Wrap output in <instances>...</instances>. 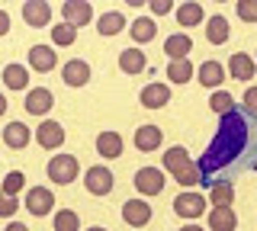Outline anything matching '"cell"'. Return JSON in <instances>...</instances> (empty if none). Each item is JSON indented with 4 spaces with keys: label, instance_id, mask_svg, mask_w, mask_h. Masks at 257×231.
<instances>
[{
    "label": "cell",
    "instance_id": "6da1fadb",
    "mask_svg": "<svg viewBox=\"0 0 257 231\" xmlns=\"http://www.w3.org/2000/svg\"><path fill=\"white\" fill-rule=\"evenodd\" d=\"M199 167V186H215V183H235V177L247 170H257V119L247 116L241 106L219 116L215 138L209 141Z\"/></svg>",
    "mask_w": 257,
    "mask_h": 231
},
{
    "label": "cell",
    "instance_id": "7a4b0ae2",
    "mask_svg": "<svg viewBox=\"0 0 257 231\" xmlns=\"http://www.w3.org/2000/svg\"><path fill=\"white\" fill-rule=\"evenodd\" d=\"M161 167H164L171 177L180 183V186H199V167H196V161L190 157V151L187 148H167L164 151V161H161Z\"/></svg>",
    "mask_w": 257,
    "mask_h": 231
},
{
    "label": "cell",
    "instance_id": "3957f363",
    "mask_svg": "<svg viewBox=\"0 0 257 231\" xmlns=\"http://www.w3.org/2000/svg\"><path fill=\"white\" fill-rule=\"evenodd\" d=\"M77 157L74 154H55L52 161H48L45 167V173H48V180L52 183H58V186H68V183H74L77 180Z\"/></svg>",
    "mask_w": 257,
    "mask_h": 231
},
{
    "label": "cell",
    "instance_id": "277c9868",
    "mask_svg": "<svg viewBox=\"0 0 257 231\" xmlns=\"http://www.w3.org/2000/svg\"><path fill=\"white\" fill-rule=\"evenodd\" d=\"M135 189L142 196H158L164 189V170L161 167H139L135 170Z\"/></svg>",
    "mask_w": 257,
    "mask_h": 231
},
{
    "label": "cell",
    "instance_id": "5b68a950",
    "mask_svg": "<svg viewBox=\"0 0 257 231\" xmlns=\"http://www.w3.org/2000/svg\"><path fill=\"white\" fill-rule=\"evenodd\" d=\"M112 170L109 167H90V170L84 173V186H87V193H93V196H109L112 193Z\"/></svg>",
    "mask_w": 257,
    "mask_h": 231
},
{
    "label": "cell",
    "instance_id": "8992f818",
    "mask_svg": "<svg viewBox=\"0 0 257 231\" xmlns=\"http://www.w3.org/2000/svg\"><path fill=\"white\" fill-rule=\"evenodd\" d=\"M55 209V193L45 186H32L26 193V212L36 215V218H42V215H48Z\"/></svg>",
    "mask_w": 257,
    "mask_h": 231
},
{
    "label": "cell",
    "instance_id": "52a82bcc",
    "mask_svg": "<svg viewBox=\"0 0 257 231\" xmlns=\"http://www.w3.org/2000/svg\"><path fill=\"white\" fill-rule=\"evenodd\" d=\"M174 212L180 218H199L206 212V196L203 193H180L174 199Z\"/></svg>",
    "mask_w": 257,
    "mask_h": 231
},
{
    "label": "cell",
    "instance_id": "ba28073f",
    "mask_svg": "<svg viewBox=\"0 0 257 231\" xmlns=\"http://www.w3.org/2000/svg\"><path fill=\"white\" fill-rule=\"evenodd\" d=\"M61 17H64V23L68 26H74V29H80V26H87V23L93 20V7L90 4H84V0H64L61 4Z\"/></svg>",
    "mask_w": 257,
    "mask_h": 231
},
{
    "label": "cell",
    "instance_id": "9c48e42d",
    "mask_svg": "<svg viewBox=\"0 0 257 231\" xmlns=\"http://www.w3.org/2000/svg\"><path fill=\"white\" fill-rule=\"evenodd\" d=\"M52 106H55V93L48 87H32L26 93V113L29 116H45V113H52Z\"/></svg>",
    "mask_w": 257,
    "mask_h": 231
},
{
    "label": "cell",
    "instance_id": "30bf717a",
    "mask_svg": "<svg viewBox=\"0 0 257 231\" xmlns=\"http://www.w3.org/2000/svg\"><path fill=\"white\" fill-rule=\"evenodd\" d=\"M23 20H26V26L32 29H42L52 23V7L45 4V0H26L23 4Z\"/></svg>",
    "mask_w": 257,
    "mask_h": 231
},
{
    "label": "cell",
    "instance_id": "8fae6325",
    "mask_svg": "<svg viewBox=\"0 0 257 231\" xmlns=\"http://www.w3.org/2000/svg\"><path fill=\"white\" fill-rule=\"evenodd\" d=\"M139 100H142V106H145V109H161V106H167V103H171V87L151 81L148 87H142Z\"/></svg>",
    "mask_w": 257,
    "mask_h": 231
},
{
    "label": "cell",
    "instance_id": "7c38bea8",
    "mask_svg": "<svg viewBox=\"0 0 257 231\" xmlns=\"http://www.w3.org/2000/svg\"><path fill=\"white\" fill-rule=\"evenodd\" d=\"M122 221L132 228H145L151 221V205L145 202V199H128L122 205Z\"/></svg>",
    "mask_w": 257,
    "mask_h": 231
},
{
    "label": "cell",
    "instance_id": "4fadbf2b",
    "mask_svg": "<svg viewBox=\"0 0 257 231\" xmlns=\"http://www.w3.org/2000/svg\"><path fill=\"white\" fill-rule=\"evenodd\" d=\"M61 77L68 87H87L90 84V65H87L84 58H71L68 65L61 68Z\"/></svg>",
    "mask_w": 257,
    "mask_h": 231
},
{
    "label": "cell",
    "instance_id": "5bb4252c",
    "mask_svg": "<svg viewBox=\"0 0 257 231\" xmlns=\"http://www.w3.org/2000/svg\"><path fill=\"white\" fill-rule=\"evenodd\" d=\"M36 141L42 148H61L64 145V129L58 122H52V119H42V122H39V129H36Z\"/></svg>",
    "mask_w": 257,
    "mask_h": 231
},
{
    "label": "cell",
    "instance_id": "9a60e30c",
    "mask_svg": "<svg viewBox=\"0 0 257 231\" xmlns=\"http://www.w3.org/2000/svg\"><path fill=\"white\" fill-rule=\"evenodd\" d=\"M29 65H32V71H39V74H48V71L58 65V55H55L52 45H32L29 49Z\"/></svg>",
    "mask_w": 257,
    "mask_h": 231
},
{
    "label": "cell",
    "instance_id": "2e32d148",
    "mask_svg": "<svg viewBox=\"0 0 257 231\" xmlns=\"http://www.w3.org/2000/svg\"><path fill=\"white\" fill-rule=\"evenodd\" d=\"M96 151H100L103 161H116L122 154V135L119 132H100L96 135Z\"/></svg>",
    "mask_w": 257,
    "mask_h": 231
},
{
    "label": "cell",
    "instance_id": "e0dca14e",
    "mask_svg": "<svg viewBox=\"0 0 257 231\" xmlns=\"http://www.w3.org/2000/svg\"><path fill=\"white\" fill-rule=\"evenodd\" d=\"M29 138H32V132H29L26 122H7V129H4V145L10 148V151L26 148Z\"/></svg>",
    "mask_w": 257,
    "mask_h": 231
},
{
    "label": "cell",
    "instance_id": "ac0fdd59",
    "mask_svg": "<svg viewBox=\"0 0 257 231\" xmlns=\"http://www.w3.org/2000/svg\"><path fill=\"white\" fill-rule=\"evenodd\" d=\"M196 81L203 84V87H222L225 84V68H222V61H203L196 71Z\"/></svg>",
    "mask_w": 257,
    "mask_h": 231
},
{
    "label": "cell",
    "instance_id": "d6986e66",
    "mask_svg": "<svg viewBox=\"0 0 257 231\" xmlns=\"http://www.w3.org/2000/svg\"><path fill=\"white\" fill-rule=\"evenodd\" d=\"M161 141H164V132L158 125H139L135 129V148L139 151H155L161 148Z\"/></svg>",
    "mask_w": 257,
    "mask_h": 231
},
{
    "label": "cell",
    "instance_id": "ffe728a7",
    "mask_svg": "<svg viewBox=\"0 0 257 231\" xmlns=\"http://www.w3.org/2000/svg\"><path fill=\"white\" fill-rule=\"evenodd\" d=\"M190 52H193V39L183 36V33H174V36L164 42V55H167L171 61H183Z\"/></svg>",
    "mask_w": 257,
    "mask_h": 231
},
{
    "label": "cell",
    "instance_id": "44dd1931",
    "mask_svg": "<svg viewBox=\"0 0 257 231\" xmlns=\"http://www.w3.org/2000/svg\"><path fill=\"white\" fill-rule=\"evenodd\" d=\"M235 228H238V215L231 205L209 212V231H235Z\"/></svg>",
    "mask_w": 257,
    "mask_h": 231
},
{
    "label": "cell",
    "instance_id": "7402d4cb",
    "mask_svg": "<svg viewBox=\"0 0 257 231\" xmlns=\"http://www.w3.org/2000/svg\"><path fill=\"white\" fill-rule=\"evenodd\" d=\"M228 71H231V77L235 81H251L254 77V71H257V65H254V58L247 52H238V55H231V61H228Z\"/></svg>",
    "mask_w": 257,
    "mask_h": 231
},
{
    "label": "cell",
    "instance_id": "603a6c76",
    "mask_svg": "<svg viewBox=\"0 0 257 231\" xmlns=\"http://www.w3.org/2000/svg\"><path fill=\"white\" fill-rule=\"evenodd\" d=\"M4 84H7V90H29V68L26 65H7Z\"/></svg>",
    "mask_w": 257,
    "mask_h": 231
},
{
    "label": "cell",
    "instance_id": "cb8c5ba5",
    "mask_svg": "<svg viewBox=\"0 0 257 231\" xmlns=\"http://www.w3.org/2000/svg\"><path fill=\"white\" fill-rule=\"evenodd\" d=\"M122 29H125V13H119V10H109V13H103V17L96 20V33H100L103 39L122 33Z\"/></svg>",
    "mask_w": 257,
    "mask_h": 231
},
{
    "label": "cell",
    "instance_id": "d4e9b609",
    "mask_svg": "<svg viewBox=\"0 0 257 231\" xmlns=\"http://www.w3.org/2000/svg\"><path fill=\"white\" fill-rule=\"evenodd\" d=\"M132 39L139 45H145V42H155V36H158V23L151 20V17H139V20H132Z\"/></svg>",
    "mask_w": 257,
    "mask_h": 231
},
{
    "label": "cell",
    "instance_id": "484cf974",
    "mask_svg": "<svg viewBox=\"0 0 257 231\" xmlns=\"http://www.w3.org/2000/svg\"><path fill=\"white\" fill-rule=\"evenodd\" d=\"M119 68H122L125 74H142V71L148 68V58H145L142 49H125L119 55Z\"/></svg>",
    "mask_w": 257,
    "mask_h": 231
},
{
    "label": "cell",
    "instance_id": "4316f807",
    "mask_svg": "<svg viewBox=\"0 0 257 231\" xmlns=\"http://www.w3.org/2000/svg\"><path fill=\"white\" fill-rule=\"evenodd\" d=\"M228 33H231V29H228V20H225L222 13L209 17V23H206V39H209L212 45H222L225 39H228Z\"/></svg>",
    "mask_w": 257,
    "mask_h": 231
},
{
    "label": "cell",
    "instance_id": "83f0119b",
    "mask_svg": "<svg viewBox=\"0 0 257 231\" xmlns=\"http://www.w3.org/2000/svg\"><path fill=\"white\" fill-rule=\"evenodd\" d=\"M174 17H177V23H180V26H199V23H203V4H180L174 10Z\"/></svg>",
    "mask_w": 257,
    "mask_h": 231
},
{
    "label": "cell",
    "instance_id": "f1b7e54d",
    "mask_svg": "<svg viewBox=\"0 0 257 231\" xmlns=\"http://www.w3.org/2000/svg\"><path fill=\"white\" fill-rule=\"evenodd\" d=\"M209 199H212L215 209L231 205L235 202V183H215V186H209Z\"/></svg>",
    "mask_w": 257,
    "mask_h": 231
},
{
    "label": "cell",
    "instance_id": "f546056e",
    "mask_svg": "<svg viewBox=\"0 0 257 231\" xmlns=\"http://www.w3.org/2000/svg\"><path fill=\"white\" fill-rule=\"evenodd\" d=\"M167 77H171V84H190L193 81V65L187 58H183V61H171V65H167Z\"/></svg>",
    "mask_w": 257,
    "mask_h": 231
},
{
    "label": "cell",
    "instance_id": "4dcf8cb0",
    "mask_svg": "<svg viewBox=\"0 0 257 231\" xmlns=\"http://www.w3.org/2000/svg\"><path fill=\"white\" fill-rule=\"evenodd\" d=\"M235 106H238V103L231 100V93H228V90H215L212 97H209V109H212V113H219V116L231 113Z\"/></svg>",
    "mask_w": 257,
    "mask_h": 231
},
{
    "label": "cell",
    "instance_id": "1f68e13d",
    "mask_svg": "<svg viewBox=\"0 0 257 231\" xmlns=\"http://www.w3.org/2000/svg\"><path fill=\"white\" fill-rule=\"evenodd\" d=\"M80 228V218L74 209H58L55 212V231H77Z\"/></svg>",
    "mask_w": 257,
    "mask_h": 231
},
{
    "label": "cell",
    "instance_id": "d6a6232c",
    "mask_svg": "<svg viewBox=\"0 0 257 231\" xmlns=\"http://www.w3.org/2000/svg\"><path fill=\"white\" fill-rule=\"evenodd\" d=\"M77 39V29L68 26V23H58V26H52V42L55 45H71Z\"/></svg>",
    "mask_w": 257,
    "mask_h": 231
},
{
    "label": "cell",
    "instance_id": "836d02e7",
    "mask_svg": "<svg viewBox=\"0 0 257 231\" xmlns=\"http://www.w3.org/2000/svg\"><path fill=\"white\" fill-rule=\"evenodd\" d=\"M23 186H26V177H23L20 170H13V173H7V177H4V186H0V193H10V196H16Z\"/></svg>",
    "mask_w": 257,
    "mask_h": 231
},
{
    "label": "cell",
    "instance_id": "e575fe53",
    "mask_svg": "<svg viewBox=\"0 0 257 231\" xmlns=\"http://www.w3.org/2000/svg\"><path fill=\"white\" fill-rule=\"evenodd\" d=\"M235 10L244 23H257V0H238Z\"/></svg>",
    "mask_w": 257,
    "mask_h": 231
},
{
    "label": "cell",
    "instance_id": "d590c367",
    "mask_svg": "<svg viewBox=\"0 0 257 231\" xmlns=\"http://www.w3.org/2000/svg\"><path fill=\"white\" fill-rule=\"evenodd\" d=\"M16 209H20V199L10 196V193H0V215L10 218V215H16Z\"/></svg>",
    "mask_w": 257,
    "mask_h": 231
},
{
    "label": "cell",
    "instance_id": "8d00e7d4",
    "mask_svg": "<svg viewBox=\"0 0 257 231\" xmlns=\"http://www.w3.org/2000/svg\"><path fill=\"white\" fill-rule=\"evenodd\" d=\"M241 109H244L247 116L257 119V87H251V90L244 93V100H241Z\"/></svg>",
    "mask_w": 257,
    "mask_h": 231
},
{
    "label": "cell",
    "instance_id": "74e56055",
    "mask_svg": "<svg viewBox=\"0 0 257 231\" xmlns=\"http://www.w3.org/2000/svg\"><path fill=\"white\" fill-rule=\"evenodd\" d=\"M151 13H155V17H161V13H171L174 10V4H171V0H151Z\"/></svg>",
    "mask_w": 257,
    "mask_h": 231
},
{
    "label": "cell",
    "instance_id": "f35d334b",
    "mask_svg": "<svg viewBox=\"0 0 257 231\" xmlns=\"http://www.w3.org/2000/svg\"><path fill=\"white\" fill-rule=\"evenodd\" d=\"M7 33H10V17L0 10V36H7Z\"/></svg>",
    "mask_w": 257,
    "mask_h": 231
},
{
    "label": "cell",
    "instance_id": "ab89813d",
    "mask_svg": "<svg viewBox=\"0 0 257 231\" xmlns=\"http://www.w3.org/2000/svg\"><path fill=\"white\" fill-rule=\"evenodd\" d=\"M7 231H29V228H26V221H10Z\"/></svg>",
    "mask_w": 257,
    "mask_h": 231
},
{
    "label": "cell",
    "instance_id": "60d3db41",
    "mask_svg": "<svg viewBox=\"0 0 257 231\" xmlns=\"http://www.w3.org/2000/svg\"><path fill=\"white\" fill-rule=\"evenodd\" d=\"M4 113H7V97L0 93V116H4Z\"/></svg>",
    "mask_w": 257,
    "mask_h": 231
},
{
    "label": "cell",
    "instance_id": "b9f144b4",
    "mask_svg": "<svg viewBox=\"0 0 257 231\" xmlns=\"http://www.w3.org/2000/svg\"><path fill=\"white\" fill-rule=\"evenodd\" d=\"M180 231H203V228H199V225H183Z\"/></svg>",
    "mask_w": 257,
    "mask_h": 231
},
{
    "label": "cell",
    "instance_id": "7bdbcfd3",
    "mask_svg": "<svg viewBox=\"0 0 257 231\" xmlns=\"http://www.w3.org/2000/svg\"><path fill=\"white\" fill-rule=\"evenodd\" d=\"M87 231H106V228H100V225H96V228H87Z\"/></svg>",
    "mask_w": 257,
    "mask_h": 231
}]
</instances>
